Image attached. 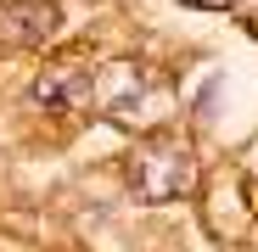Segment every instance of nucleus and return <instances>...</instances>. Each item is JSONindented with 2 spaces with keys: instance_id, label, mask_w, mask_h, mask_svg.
<instances>
[{
  "instance_id": "nucleus-2",
  "label": "nucleus",
  "mask_w": 258,
  "mask_h": 252,
  "mask_svg": "<svg viewBox=\"0 0 258 252\" xmlns=\"http://www.w3.org/2000/svg\"><path fill=\"white\" fill-rule=\"evenodd\" d=\"M146 90H152L146 67H135L129 56H118V62H107L101 73H90V101H96L107 118H118V123H135V118H141Z\"/></svg>"
},
{
  "instance_id": "nucleus-1",
  "label": "nucleus",
  "mask_w": 258,
  "mask_h": 252,
  "mask_svg": "<svg viewBox=\"0 0 258 252\" xmlns=\"http://www.w3.org/2000/svg\"><path fill=\"white\" fill-rule=\"evenodd\" d=\"M197 185V151L180 135H146L129 151V191L141 202H174Z\"/></svg>"
},
{
  "instance_id": "nucleus-5",
  "label": "nucleus",
  "mask_w": 258,
  "mask_h": 252,
  "mask_svg": "<svg viewBox=\"0 0 258 252\" xmlns=\"http://www.w3.org/2000/svg\"><path fill=\"white\" fill-rule=\"evenodd\" d=\"M185 6H197V12H230L236 0H185Z\"/></svg>"
},
{
  "instance_id": "nucleus-3",
  "label": "nucleus",
  "mask_w": 258,
  "mask_h": 252,
  "mask_svg": "<svg viewBox=\"0 0 258 252\" xmlns=\"http://www.w3.org/2000/svg\"><path fill=\"white\" fill-rule=\"evenodd\" d=\"M56 28H62L56 0H6L0 6V45L6 51H39L56 39Z\"/></svg>"
},
{
  "instance_id": "nucleus-4",
  "label": "nucleus",
  "mask_w": 258,
  "mask_h": 252,
  "mask_svg": "<svg viewBox=\"0 0 258 252\" xmlns=\"http://www.w3.org/2000/svg\"><path fill=\"white\" fill-rule=\"evenodd\" d=\"M34 101L51 107V112H62V107H90V67H84V62H56V67H45V73L34 78Z\"/></svg>"
}]
</instances>
